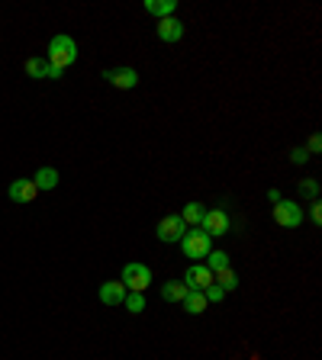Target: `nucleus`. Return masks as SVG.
<instances>
[{
	"label": "nucleus",
	"instance_id": "1",
	"mask_svg": "<svg viewBox=\"0 0 322 360\" xmlns=\"http://www.w3.org/2000/svg\"><path fill=\"white\" fill-rule=\"evenodd\" d=\"M45 62L52 64V68H58V71L71 68V64L77 62V45H75V39H71V36H64V32L52 36V42H49V52H45Z\"/></svg>",
	"mask_w": 322,
	"mask_h": 360
},
{
	"label": "nucleus",
	"instance_id": "2",
	"mask_svg": "<svg viewBox=\"0 0 322 360\" xmlns=\"http://www.w3.org/2000/svg\"><path fill=\"white\" fill-rule=\"evenodd\" d=\"M177 244H181L184 257H193V261H200V257H206L213 251V238H210L203 229H187Z\"/></svg>",
	"mask_w": 322,
	"mask_h": 360
},
{
	"label": "nucleus",
	"instance_id": "3",
	"mask_svg": "<svg viewBox=\"0 0 322 360\" xmlns=\"http://www.w3.org/2000/svg\"><path fill=\"white\" fill-rule=\"evenodd\" d=\"M151 283V270L145 264H139V261H129L126 267H123V286H126L129 293H145Z\"/></svg>",
	"mask_w": 322,
	"mask_h": 360
},
{
	"label": "nucleus",
	"instance_id": "4",
	"mask_svg": "<svg viewBox=\"0 0 322 360\" xmlns=\"http://www.w3.org/2000/svg\"><path fill=\"white\" fill-rule=\"evenodd\" d=\"M271 216H274V222L284 225V229H300V225H303V206H300V203H293V200L274 203Z\"/></svg>",
	"mask_w": 322,
	"mask_h": 360
},
{
	"label": "nucleus",
	"instance_id": "5",
	"mask_svg": "<svg viewBox=\"0 0 322 360\" xmlns=\"http://www.w3.org/2000/svg\"><path fill=\"white\" fill-rule=\"evenodd\" d=\"M155 232H158V238H161L164 244H174V242H181V238H184L187 225H184L181 216H164V219L158 222V229H155Z\"/></svg>",
	"mask_w": 322,
	"mask_h": 360
},
{
	"label": "nucleus",
	"instance_id": "6",
	"mask_svg": "<svg viewBox=\"0 0 322 360\" xmlns=\"http://www.w3.org/2000/svg\"><path fill=\"white\" fill-rule=\"evenodd\" d=\"M184 283H187V290L203 293L206 286L213 283V270H210L206 264H190V267H187V274H184Z\"/></svg>",
	"mask_w": 322,
	"mask_h": 360
},
{
	"label": "nucleus",
	"instance_id": "7",
	"mask_svg": "<svg viewBox=\"0 0 322 360\" xmlns=\"http://www.w3.org/2000/svg\"><path fill=\"white\" fill-rule=\"evenodd\" d=\"M200 229H203L210 238H219V235L229 232V216H225L223 209H206L203 212V222H200Z\"/></svg>",
	"mask_w": 322,
	"mask_h": 360
},
{
	"label": "nucleus",
	"instance_id": "8",
	"mask_svg": "<svg viewBox=\"0 0 322 360\" xmlns=\"http://www.w3.org/2000/svg\"><path fill=\"white\" fill-rule=\"evenodd\" d=\"M155 32H158L161 42H181L184 39V23L177 20V16H164V20H158Z\"/></svg>",
	"mask_w": 322,
	"mask_h": 360
},
{
	"label": "nucleus",
	"instance_id": "9",
	"mask_svg": "<svg viewBox=\"0 0 322 360\" xmlns=\"http://www.w3.org/2000/svg\"><path fill=\"white\" fill-rule=\"evenodd\" d=\"M126 293H129V290L123 286V280H107V283L100 286V293H97V296H100L103 306H123Z\"/></svg>",
	"mask_w": 322,
	"mask_h": 360
},
{
	"label": "nucleus",
	"instance_id": "10",
	"mask_svg": "<svg viewBox=\"0 0 322 360\" xmlns=\"http://www.w3.org/2000/svg\"><path fill=\"white\" fill-rule=\"evenodd\" d=\"M7 196H10L13 203H32L36 196H39V187H36L32 180H13Z\"/></svg>",
	"mask_w": 322,
	"mask_h": 360
},
{
	"label": "nucleus",
	"instance_id": "11",
	"mask_svg": "<svg viewBox=\"0 0 322 360\" xmlns=\"http://www.w3.org/2000/svg\"><path fill=\"white\" fill-rule=\"evenodd\" d=\"M107 81L119 90H132V87L139 84V71L136 68H116V71H107Z\"/></svg>",
	"mask_w": 322,
	"mask_h": 360
},
{
	"label": "nucleus",
	"instance_id": "12",
	"mask_svg": "<svg viewBox=\"0 0 322 360\" xmlns=\"http://www.w3.org/2000/svg\"><path fill=\"white\" fill-rule=\"evenodd\" d=\"M187 293H190V290H187L184 280H168V283L161 286V299H164V303H184Z\"/></svg>",
	"mask_w": 322,
	"mask_h": 360
},
{
	"label": "nucleus",
	"instance_id": "13",
	"mask_svg": "<svg viewBox=\"0 0 322 360\" xmlns=\"http://www.w3.org/2000/svg\"><path fill=\"white\" fill-rule=\"evenodd\" d=\"M145 10H149V16H158V20H164V16H174V10H177V0H145Z\"/></svg>",
	"mask_w": 322,
	"mask_h": 360
},
{
	"label": "nucleus",
	"instance_id": "14",
	"mask_svg": "<svg viewBox=\"0 0 322 360\" xmlns=\"http://www.w3.org/2000/svg\"><path fill=\"white\" fill-rule=\"evenodd\" d=\"M32 183L39 187V193H42V190H55V187H58V170H55V168H39V170H36V177H32Z\"/></svg>",
	"mask_w": 322,
	"mask_h": 360
},
{
	"label": "nucleus",
	"instance_id": "15",
	"mask_svg": "<svg viewBox=\"0 0 322 360\" xmlns=\"http://www.w3.org/2000/svg\"><path fill=\"white\" fill-rule=\"evenodd\" d=\"M203 206H200V203H187V206H184L181 209V219H184V225H187V229H200V222H203Z\"/></svg>",
	"mask_w": 322,
	"mask_h": 360
},
{
	"label": "nucleus",
	"instance_id": "16",
	"mask_svg": "<svg viewBox=\"0 0 322 360\" xmlns=\"http://www.w3.org/2000/svg\"><path fill=\"white\" fill-rule=\"evenodd\" d=\"M213 283L223 290V293H232L238 286V277H236V270L232 267H225V270H219V274H213Z\"/></svg>",
	"mask_w": 322,
	"mask_h": 360
},
{
	"label": "nucleus",
	"instance_id": "17",
	"mask_svg": "<svg viewBox=\"0 0 322 360\" xmlns=\"http://www.w3.org/2000/svg\"><path fill=\"white\" fill-rule=\"evenodd\" d=\"M181 306L187 309L190 316H200V312H203V309L210 306V303H206V296H203V293H197V290H190V293H187V299H184Z\"/></svg>",
	"mask_w": 322,
	"mask_h": 360
},
{
	"label": "nucleus",
	"instance_id": "18",
	"mask_svg": "<svg viewBox=\"0 0 322 360\" xmlns=\"http://www.w3.org/2000/svg\"><path fill=\"white\" fill-rule=\"evenodd\" d=\"M23 68H26V75H29V77H45V71H49V62L32 55V58H26V64H23Z\"/></svg>",
	"mask_w": 322,
	"mask_h": 360
},
{
	"label": "nucleus",
	"instance_id": "19",
	"mask_svg": "<svg viewBox=\"0 0 322 360\" xmlns=\"http://www.w3.org/2000/svg\"><path fill=\"white\" fill-rule=\"evenodd\" d=\"M206 267H210L213 274H219V270L229 267V255H225V251H210V255H206Z\"/></svg>",
	"mask_w": 322,
	"mask_h": 360
},
{
	"label": "nucleus",
	"instance_id": "20",
	"mask_svg": "<svg viewBox=\"0 0 322 360\" xmlns=\"http://www.w3.org/2000/svg\"><path fill=\"white\" fill-rule=\"evenodd\" d=\"M123 306L132 312V316H139V312H145V293H126V299H123Z\"/></svg>",
	"mask_w": 322,
	"mask_h": 360
},
{
	"label": "nucleus",
	"instance_id": "21",
	"mask_svg": "<svg viewBox=\"0 0 322 360\" xmlns=\"http://www.w3.org/2000/svg\"><path fill=\"white\" fill-rule=\"evenodd\" d=\"M203 296H206V303H223V299H225V293H223V290H219L216 283H210V286L203 290Z\"/></svg>",
	"mask_w": 322,
	"mask_h": 360
},
{
	"label": "nucleus",
	"instance_id": "22",
	"mask_svg": "<svg viewBox=\"0 0 322 360\" xmlns=\"http://www.w3.org/2000/svg\"><path fill=\"white\" fill-rule=\"evenodd\" d=\"M300 193L303 196H316V193H319V183H316V180H306V183H300Z\"/></svg>",
	"mask_w": 322,
	"mask_h": 360
},
{
	"label": "nucleus",
	"instance_id": "23",
	"mask_svg": "<svg viewBox=\"0 0 322 360\" xmlns=\"http://www.w3.org/2000/svg\"><path fill=\"white\" fill-rule=\"evenodd\" d=\"M290 161H293V164H306L310 155H306V149H293V151H290Z\"/></svg>",
	"mask_w": 322,
	"mask_h": 360
},
{
	"label": "nucleus",
	"instance_id": "24",
	"mask_svg": "<svg viewBox=\"0 0 322 360\" xmlns=\"http://www.w3.org/2000/svg\"><path fill=\"white\" fill-rule=\"evenodd\" d=\"M310 216H312V222H316V225L322 222V203H319V200H312V206H310Z\"/></svg>",
	"mask_w": 322,
	"mask_h": 360
},
{
	"label": "nucleus",
	"instance_id": "25",
	"mask_svg": "<svg viewBox=\"0 0 322 360\" xmlns=\"http://www.w3.org/2000/svg\"><path fill=\"white\" fill-rule=\"evenodd\" d=\"M319 149H322V138H319V136H312V138H310V145H306V155H310V151L316 155Z\"/></svg>",
	"mask_w": 322,
	"mask_h": 360
},
{
	"label": "nucleus",
	"instance_id": "26",
	"mask_svg": "<svg viewBox=\"0 0 322 360\" xmlns=\"http://www.w3.org/2000/svg\"><path fill=\"white\" fill-rule=\"evenodd\" d=\"M268 200L271 203H280V190H268Z\"/></svg>",
	"mask_w": 322,
	"mask_h": 360
}]
</instances>
